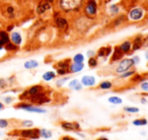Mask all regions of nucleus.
I'll return each instance as SVG.
<instances>
[{"instance_id":"f257e3e1","label":"nucleus","mask_w":148,"mask_h":140,"mask_svg":"<svg viewBox=\"0 0 148 140\" xmlns=\"http://www.w3.org/2000/svg\"><path fill=\"white\" fill-rule=\"evenodd\" d=\"M84 0H59V5L64 11L69 12L79 9Z\"/></svg>"},{"instance_id":"f03ea898","label":"nucleus","mask_w":148,"mask_h":140,"mask_svg":"<svg viewBox=\"0 0 148 140\" xmlns=\"http://www.w3.org/2000/svg\"><path fill=\"white\" fill-rule=\"evenodd\" d=\"M29 100L31 101L32 105H35V106H41V105L48 104L51 102V97H49L48 93H46L45 91L38 93V95H34V97H29Z\"/></svg>"},{"instance_id":"7ed1b4c3","label":"nucleus","mask_w":148,"mask_h":140,"mask_svg":"<svg viewBox=\"0 0 148 140\" xmlns=\"http://www.w3.org/2000/svg\"><path fill=\"white\" fill-rule=\"evenodd\" d=\"M134 65H135V64H134L132 58H125V59H122L121 61L119 62V64L116 66L115 72L118 73V74H121V73L125 72V71L130 70Z\"/></svg>"},{"instance_id":"20e7f679","label":"nucleus","mask_w":148,"mask_h":140,"mask_svg":"<svg viewBox=\"0 0 148 140\" xmlns=\"http://www.w3.org/2000/svg\"><path fill=\"white\" fill-rule=\"evenodd\" d=\"M85 15L89 19H95L97 13V5L95 0H88L84 7Z\"/></svg>"},{"instance_id":"39448f33","label":"nucleus","mask_w":148,"mask_h":140,"mask_svg":"<svg viewBox=\"0 0 148 140\" xmlns=\"http://www.w3.org/2000/svg\"><path fill=\"white\" fill-rule=\"evenodd\" d=\"M60 127L66 132H79L81 131V126L78 122H60Z\"/></svg>"},{"instance_id":"423d86ee","label":"nucleus","mask_w":148,"mask_h":140,"mask_svg":"<svg viewBox=\"0 0 148 140\" xmlns=\"http://www.w3.org/2000/svg\"><path fill=\"white\" fill-rule=\"evenodd\" d=\"M19 133H21V136H23V138H27V139L37 140L41 138L39 128H29V129L21 130Z\"/></svg>"},{"instance_id":"0eeeda50","label":"nucleus","mask_w":148,"mask_h":140,"mask_svg":"<svg viewBox=\"0 0 148 140\" xmlns=\"http://www.w3.org/2000/svg\"><path fill=\"white\" fill-rule=\"evenodd\" d=\"M45 91V87L43 86V85L41 84H37V85H34V86L29 87V89H27V91H25L23 93V95H21V99L23 97H25V99H29V97H34V95H38V93H42V91Z\"/></svg>"},{"instance_id":"6e6552de","label":"nucleus","mask_w":148,"mask_h":140,"mask_svg":"<svg viewBox=\"0 0 148 140\" xmlns=\"http://www.w3.org/2000/svg\"><path fill=\"white\" fill-rule=\"evenodd\" d=\"M144 10L141 7H135V8L131 9L129 12V19L133 21H137L143 19Z\"/></svg>"},{"instance_id":"1a4fd4ad","label":"nucleus","mask_w":148,"mask_h":140,"mask_svg":"<svg viewBox=\"0 0 148 140\" xmlns=\"http://www.w3.org/2000/svg\"><path fill=\"white\" fill-rule=\"evenodd\" d=\"M53 3V0H43L39 3L37 7L38 14H44L46 11H48L51 8V4Z\"/></svg>"},{"instance_id":"9d476101","label":"nucleus","mask_w":148,"mask_h":140,"mask_svg":"<svg viewBox=\"0 0 148 140\" xmlns=\"http://www.w3.org/2000/svg\"><path fill=\"white\" fill-rule=\"evenodd\" d=\"M80 82L84 87H93L97 83V79L95 76H91V75H84L81 77Z\"/></svg>"},{"instance_id":"9b49d317","label":"nucleus","mask_w":148,"mask_h":140,"mask_svg":"<svg viewBox=\"0 0 148 140\" xmlns=\"http://www.w3.org/2000/svg\"><path fill=\"white\" fill-rule=\"evenodd\" d=\"M124 52L121 50V48L119 46H116L113 50V53H112V58H111V63H114V62L120 61V60L123 59L124 57Z\"/></svg>"},{"instance_id":"f8f14e48","label":"nucleus","mask_w":148,"mask_h":140,"mask_svg":"<svg viewBox=\"0 0 148 140\" xmlns=\"http://www.w3.org/2000/svg\"><path fill=\"white\" fill-rule=\"evenodd\" d=\"M70 64H71V59H68L67 58V59H64V60H61V61L57 62V63L54 65V67H55V69H65L69 71Z\"/></svg>"},{"instance_id":"ddd939ff","label":"nucleus","mask_w":148,"mask_h":140,"mask_svg":"<svg viewBox=\"0 0 148 140\" xmlns=\"http://www.w3.org/2000/svg\"><path fill=\"white\" fill-rule=\"evenodd\" d=\"M143 39L142 36H137L135 39L133 40V44H132V51H138L141 48H143Z\"/></svg>"},{"instance_id":"4468645a","label":"nucleus","mask_w":148,"mask_h":140,"mask_svg":"<svg viewBox=\"0 0 148 140\" xmlns=\"http://www.w3.org/2000/svg\"><path fill=\"white\" fill-rule=\"evenodd\" d=\"M84 69V63H71L69 66V73H79Z\"/></svg>"},{"instance_id":"2eb2a0df","label":"nucleus","mask_w":148,"mask_h":140,"mask_svg":"<svg viewBox=\"0 0 148 140\" xmlns=\"http://www.w3.org/2000/svg\"><path fill=\"white\" fill-rule=\"evenodd\" d=\"M25 111L31 112V113H37V114H46L47 113V110L46 109L39 107V106H35V105H29L27 108H25Z\"/></svg>"},{"instance_id":"dca6fc26","label":"nucleus","mask_w":148,"mask_h":140,"mask_svg":"<svg viewBox=\"0 0 148 140\" xmlns=\"http://www.w3.org/2000/svg\"><path fill=\"white\" fill-rule=\"evenodd\" d=\"M68 87H69L70 89H73V91H81L83 87V85L81 84V82L78 80V79H72V80L69 81V83H68Z\"/></svg>"},{"instance_id":"f3484780","label":"nucleus","mask_w":148,"mask_h":140,"mask_svg":"<svg viewBox=\"0 0 148 140\" xmlns=\"http://www.w3.org/2000/svg\"><path fill=\"white\" fill-rule=\"evenodd\" d=\"M10 38H9L7 31H1L0 32V49H2L5 45L9 42Z\"/></svg>"},{"instance_id":"a211bd4d","label":"nucleus","mask_w":148,"mask_h":140,"mask_svg":"<svg viewBox=\"0 0 148 140\" xmlns=\"http://www.w3.org/2000/svg\"><path fill=\"white\" fill-rule=\"evenodd\" d=\"M10 40H11V43H13L14 45L19 46L23 42V39H21V36L18 32H13L10 36Z\"/></svg>"},{"instance_id":"6ab92c4d","label":"nucleus","mask_w":148,"mask_h":140,"mask_svg":"<svg viewBox=\"0 0 148 140\" xmlns=\"http://www.w3.org/2000/svg\"><path fill=\"white\" fill-rule=\"evenodd\" d=\"M121 50L124 52V54H129L132 51V43L130 41H125L119 46Z\"/></svg>"},{"instance_id":"aec40b11","label":"nucleus","mask_w":148,"mask_h":140,"mask_svg":"<svg viewBox=\"0 0 148 140\" xmlns=\"http://www.w3.org/2000/svg\"><path fill=\"white\" fill-rule=\"evenodd\" d=\"M56 25H57V27H59V29H61V30L65 29V27L68 25L67 19H64V17H62V16L57 17V19H56Z\"/></svg>"},{"instance_id":"412c9836","label":"nucleus","mask_w":148,"mask_h":140,"mask_svg":"<svg viewBox=\"0 0 148 140\" xmlns=\"http://www.w3.org/2000/svg\"><path fill=\"white\" fill-rule=\"evenodd\" d=\"M43 80L45 81H51L53 79H55L57 77V73L55 71H47L43 74Z\"/></svg>"},{"instance_id":"4be33fe9","label":"nucleus","mask_w":148,"mask_h":140,"mask_svg":"<svg viewBox=\"0 0 148 140\" xmlns=\"http://www.w3.org/2000/svg\"><path fill=\"white\" fill-rule=\"evenodd\" d=\"M40 136L41 138H44V139H50V138L53 137V132L51 130H48V129H40Z\"/></svg>"},{"instance_id":"5701e85b","label":"nucleus","mask_w":148,"mask_h":140,"mask_svg":"<svg viewBox=\"0 0 148 140\" xmlns=\"http://www.w3.org/2000/svg\"><path fill=\"white\" fill-rule=\"evenodd\" d=\"M97 87H99V89H101V91H109V89H111L112 87H113V82L109 80L101 81Z\"/></svg>"},{"instance_id":"b1692460","label":"nucleus","mask_w":148,"mask_h":140,"mask_svg":"<svg viewBox=\"0 0 148 140\" xmlns=\"http://www.w3.org/2000/svg\"><path fill=\"white\" fill-rule=\"evenodd\" d=\"M108 102L112 105H115V106H119V105H122L123 104V100L121 99L120 97L118 95H112L108 99Z\"/></svg>"},{"instance_id":"393cba45","label":"nucleus","mask_w":148,"mask_h":140,"mask_svg":"<svg viewBox=\"0 0 148 140\" xmlns=\"http://www.w3.org/2000/svg\"><path fill=\"white\" fill-rule=\"evenodd\" d=\"M132 124L134 126H137V127H139V126H146L148 124V120L145 119V118H138V119L133 120Z\"/></svg>"},{"instance_id":"a878e982","label":"nucleus","mask_w":148,"mask_h":140,"mask_svg":"<svg viewBox=\"0 0 148 140\" xmlns=\"http://www.w3.org/2000/svg\"><path fill=\"white\" fill-rule=\"evenodd\" d=\"M25 69H34V68H37L39 66V62L36 61V60H29L25 63Z\"/></svg>"},{"instance_id":"bb28decb","label":"nucleus","mask_w":148,"mask_h":140,"mask_svg":"<svg viewBox=\"0 0 148 140\" xmlns=\"http://www.w3.org/2000/svg\"><path fill=\"white\" fill-rule=\"evenodd\" d=\"M136 73V70L133 69V70H128V71H125V72L121 73V74H119V78L121 79H125V78H129V77L133 76L134 74Z\"/></svg>"},{"instance_id":"cd10ccee","label":"nucleus","mask_w":148,"mask_h":140,"mask_svg":"<svg viewBox=\"0 0 148 140\" xmlns=\"http://www.w3.org/2000/svg\"><path fill=\"white\" fill-rule=\"evenodd\" d=\"M72 61L74 63H84V55L81 53H78L72 58Z\"/></svg>"},{"instance_id":"c85d7f7f","label":"nucleus","mask_w":148,"mask_h":140,"mask_svg":"<svg viewBox=\"0 0 148 140\" xmlns=\"http://www.w3.org/2000/svg\"><path fill=\"white\" fill-rule=\"evenodd\" d=\"M70 79L69 76H64V77H60L59 79H57L56 80V86L57 87H61L63 86L64 84H65L66 82H67L68 80Z\"/></svg>"},{"instance_id":"c756f323","label":"nucleus","mask_w":148,"mask_h":140,"mask_svg":"<svg viewBox=\"0 0 148 140\" xmlns=\"http://www.w3.org/2000/svg\"><path fill=\"white\" fill-rule=\"evenodd\" d=\"M87 64H88L89 68H95L99 65V61H97V59L95 57H91V58H88Z\"/></svg>"},{"instance_id":"7c9ffc66","label":"nucleus","mask_w":148,"mask_h":140,"mask_svg":"<svg viewBox=\"0 0 148 140\" xmlns=\"http://www.w3.org/2000/svg\"><path fill=\"white\" fill-rule=\"evenodd\" d=\"M124 111L129 114H138L140 112V110L137 107H125L124 108Z\"/></svg>"},{"instance_id":"2f4dec72","label":"nucleus","mask_w":148,"mask_h":140,"mask_svg":"<svg viewBox=\"0 0 148 140\" xmlns=\"http://www.w3.org/2000/svg\"><path fill=\"white\" fill-rule=\"evenodd\" d=\"M145 78L146 77H144L143 75H141V74H134L133 75V78H132V81L133 82H135V83H140V82H142V81H144L145 80Z\"/></svg>"},{"instance_id":"473e14b6","label":"nucleus","mask_w":148,"mask_h":140,"mask_svg":"<svg viewBox=\"0 0 148 140\" xmlns=\"http://www.w3.org/2000/svg\"><path fill=\"white\" fill-rule=\"evenodd\" d=\"M4 47H5V49H6L7 51H16V50H17V46L14 45L13 43H11V42H8V43H7Z\"/></svg>"},{"instance_id":"72a5a7b5","label":"nucleus","mask_w":148,"mask_h":140,"mask_svg":"<svg viewBox=\"0 0 148 140\" xmlns=\"http://www.w3.org/2000/svg\"><path fill=\"white\" fill-rule=\"evenodd\" d=\"M14 8L12 6H8L6 8V14L8 16V19H13L14 17Z\"/></svg>"},{"instance_id":"f704fd0d","label":"nucleus","mask_w":148,"mask_h":140,"mask_svg":"<svg viewBox=\"0 0 148 140\" xmlns=\"http://www.w3.org/2000/svg\"><path fill=\"white\" fill-rule=\"evenodd\" d=\"M140 89H142V91L144 93H148V80H144L142 82H140Z\"/></svg>"},{"instance_id":"c9c22d12","label":"nucleus","mask_w":148,"mask_h":140,"mask_svg":"<svg viewBox=\"0 0 148 140\" xmlns=\"http://www.w3.org/2000/svg\"><path fill=\"white\" fill-rule=\"evenodd\" d=\"M99 58H106V47H101L97 53Z\"/></svg>"},{"instance_id":"e433bc0d","label":"nucleus","mask_w":148,"mask_h":140,"mask_svg":"<svg viewBox=\"0 0 148 140\" xmlns=\"http://www.w3.org/2000/svg\"><path fill=\"white\" fill-rule=\"evenodd\" d=\"M21 125L25 126V127H27V128H32L34 126V122L32 121V120H25V121H23Z\"/></svg>"},{"instance_id":"4c0bfd02","label":"nucleus","mask_w":148,"mask_h":140,"mask_svg":"<svg viewBox=\"0 0 148 140\" xmlns=\"http://www.w3.org/2000/svg\"><path fill=\"white\" fill-rule=\"evenodd\" d=\"M7 86H8V81L6 79H3V78L0 79V89H5Z\"/></svg>"},{"instance_id":"58836bf2","label":"nucleus","mask_w":148,"mask_h":140,"mask_svg":"<svg viewBox=\"0 0 148 140\" xmlns=\"http://www.w3.org/2000/svg\"><path fill=\"white\" fill-rule=\"evenodd\" d=\"M7 126H8V122H7V120L0 119V128H6Z\"/></svg>"},{"instance_id":"ea45409f","label":"nucleus","mask_w":148,"mask_h":140,"mask_svg":"<svg viewBox=\"0 0 148 140\" xmlns=\"http://www.w3.org/2000/svg\"><path fill=\"white\" fill-rule=\"evenodd\" d=\"M110 11H111L113 14H116V13L119 11V8H118L117 5H113V6H111V8H110Z\"/></svg>"},{"instance_id":"a19ab883","label":"nucleus","mask_w":148,"mask_h":140,"mask_svg":"<svg viewBox=\"0 0 148 140\" xmlns=\"http://www.w3.org/2000/svg\"><path fill=\"white\" fill-rule=\"evenodd\" d=\"M86 55L88 58H91V57H95V56L97 55V53H95V51H92V50H88L87 53H86Z\"/></svg>"},{"instance_id":"79ce46f5","label":"nucleus","mask_w":148,"mask_h":140,"mask_svg":"<svg viewBox=\"0 0 148 140\" xmlns=\"http://www.w3.org/2000/svg\"><path fill=\"white\" fill-rule=\"evenodd\" d=\"M143 48H147L148 49V35L143 39Z\"/></svg>"},{"instance_id":"37998d69","label":"nucleus","mask_w":148,"mask_h":140,"mask_svg":"<svg viewBox=\"0 0 148 140\" xmlns=\"http://www.w3.org/2000/svg\"><path fill=\"white\" fill-rule=\"evenodd\" d=\"M132 60H133V62H134V64H139V62H140V58H139V56H133L132 57Z\"/></svg>"},{"instance_id":"c03bdc74","label":"nucleus","mask_w":148,"mask_h":140,"mask_svg":"<svg viewBox=\"0 0 148 140\" xmlns=\"http://www.w3.org/2000/svg\"><path fill=\"white\" fill-rule=\"evenodd\" d=\"M59 140H73V137H71V136H69V135H64V136H62Z\"/></svg>"},{"instance_id":"a18cd8bd","label":"nucleus","mask_w":148,"mask_h":140,"mask_svg":"<svg viewBox=\"0 0 148 140\" xmlns=\"http://www.w3.org/2000/svg\"><path fill=\"white\" fill-rule=\"evenodd\" d=\"M4 101H5V103H6V104H10L11 102L13 101V97H5V99H4Z\"/></svg>"},{"instance_id":"49530a36","label":"nucleus","mask_w":148,"mask_h":140,"mask_svg":"<svg viewBox=\"0 0 148 140\" xmlns=\"http://www.w3.org/2000/svg\"><path fill=\"white\" fill-rule=\"evenodd\" d=\"M140 102H141V104H143V105L147 104V100H146L144 97H141V100H140Z\"/></svg>"},{"instance_id":"de8ad7c7","label":"nucleus","mask_w":148,"mask_h":140,"mask_svg":"<svg viewBox=\"0 0 148 140\" xmlns=\"http://www.w3.org/2000/svg\"><path fill=\"white\" fill-rule=\"evenodd\" d=\"M75 133H76L77 135H78L79 137H81V138H85V137H86V136H85L84 134H82V133H81V131H79V132H75Z\"/></svg>"},{"instance_id":"09e8293b","label":"nucleus","mask_w":148,"mask_h":140,"mask_svg":"<svg viewBox=\"0 0 148 140\" xmlns=\"http://www.w3.org/2000/svg\"><path fill=\"white\" fill-rule=\"evenodd\" d=\"M95 140H110V139H108L107 137H99V138H97V139H95Z\"/></svg>"},{"instance_id":"8fccbe9b","label":"nucleus","mask_w":148,"mask_h":140,"mask_svg":"<svg viewBox=\"0 0 148 140\" xmlns=\"http://www.w3.org/2000/svg\"><path fill=\"white\" fill-rule=\"evenodd\" d=\"M13 27H14V25H11L10 27H9L8 29H7V32H10V31H12V30H13Z\"/></svg>"},{"instance_id":"3c124183","label":"nucleus","mask_w":148,"mask_h":140,"mask_svg":"<svg viewBox=\"0 0 148 140\" xmlns=\"http://www.w3.org/2000/svg\"><path fill=\"white\" fill-rule=\"evenodd\" d=\"M145 58H146V60L148 61V51L145 52Z\"/></svg>"},{"instance_id":"603ef678","label":"nucleus","mask_w":148,"mask_h":140,"mask_svg":"<svg viewBox=\"0 0 148 140\" xmlns=\"http://www.w3.org/2000/svg\"><path fill=\"white\" fill-rule=\"evenodd\" d=\"M3 109V105H2V103H0V111Z\"/></svg>"},{"instance_id":"864d4df0","label":"nucleus","mask_w":148,"mask_h":140,"mask_svg":"<svg viewBox=\"0 0 148 140\" xmlns=\"http://www.w3.org/2000/svg\"><path fill=\"white\" fill-rule=\"evenodd\" d=\"M37 140H48V139H44V138H42V139H40V138H39V139H37Z\"/></svg>"},{"instance_id":"5fc2aeb1","label":"nucleus","mask_w":148,"mask_h":140,"mask_svg":"<svg viewBox=\"0 0 148 140\" xmlns=\"http://www.w3.org/2000/svg\"><path fill=\"white\" fill-rule=\"evenodd\" d=\"M146 79H147V80H148V74H147V76H146Z\"/></svg>"},{"instance_id":"6e6d98bb","label":"nucleus","mask_w":148,"mask_h":140,"mask_svg":"<svg viewBox=\"0 0 148 140\" xmlns=\"http://www.w3.org/2000/svg\"><path fill=\"white\" fill-rule=\"evenodd\" d=\"M73 140H78V139H75V138H73Z\"/></svg>"}]
</instances>
